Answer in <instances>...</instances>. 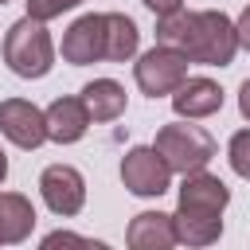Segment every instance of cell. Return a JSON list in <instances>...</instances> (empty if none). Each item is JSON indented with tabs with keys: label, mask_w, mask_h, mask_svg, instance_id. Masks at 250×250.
<instances>
[{
	"label": "cell",
	"mask_w": 250,
	"mask_h": 250,
	"mask_svg": "<svg viewBox=\"0 0 250 250\" xmlns=\"http://www.w3.org/2000/svg\"><path fill=\"white\" fill-rule=\"evenodd\" d=\"M39 195H43V203H47L55 215L70 219V215H78V211L86 207V180H82V172L70 168V164H51V168H43V176H39Z\"/></svg>",
	"instance_id": "8992f818"
},
{
	"label": "cell",
	"mask_w": 250,
	"mask_h": 250,
	"mask_svg": "<svg viewBox=\"0 0 250 250\" xmlns=\"http://www.w3.org/2000/svg\"><path fill=\"white\" fill-rule=\"evenodd\" d=\"M172 109L184 117V121H195V117H211L223 109V86L215 78H184V86L172 94Z\"/></svg>",
	"instance_id": "8fae6325"
},
{
	"label": "cell",
	"mask_w": 250,
	"mask_h": 250,
	"mask_svg": "<svg viewBox=\"0 0 250 250\" xmlns=\"http://www.w3.org/2000/svg\"><path fill=\"white\" fill-rule=\"evenodd\" d=\"M0 4H8V0H0Z\"/></svg>",
	"instance_id": "d4e9b609"
},
{
	"label": "cell",
	"mask_w": 250,
	"mask_h": 250,
	"mask_svg": "<svg viewBox=\"0 0 250 250\" xmlns=\"http://www.w3.org/2000/svg\"><path fill=\"white\" fill-rule=\"evenodd\" d=\"M0 133L16 148H39L47 141V121L43 109L31 105L27 98H4L0 102Z\"/></svg>",
	"instance_id": "52a82bcc"
},
{
	"label": "cell",
	"mask_w": 250,
	"mask_h": 250,
	"mask_svg": "<svg viewBox=\"0 0 250 250\" xmlns=\"http://www.w3.org/2000/svg\"><path fill=\"white\" fill-rule=\"evenodd\" d=\"M172 227H176V242H184L188 250H203V246L219 242V234H223V215L191 211V207H176Z\"/></svg>",
	"instance_id": "4fadbf2b"
},
{
	"label": "cell",
	"mask_w": 250,
	"mask_h": 250,
	"mask_svg": "<svg viewBox=\"0 0 250 250\" xmlns=\"http://www.w3.org/2000/svg\"><path fill=\"white\" fill-rule=\"evenodd\" d=\"M121 184L141 195V199H152V195H164L172 188V168L156 156L152 145H137L121 156Z\"/></svg>",
	"instance_id": "5b68a950"
},
{
	"label": "cell",
	"mask_w": 250,
	"mask_h": 250,
	"mask_svg": "<svg viewBox=\"0 0 250 250\" xmlns=\"http://www.w3.org/2000/svg\"><path fill=\"white\" fill-rule=\"evenodd\" d=\"M156 156L180 172V176H191V172H207L211 156H215V137L203 129V125H188V121H176V125H160L156 129V141H152Z\"/></svg>",
	"instance_id": "3957f363"
},
{
	"label": "cell",
	"mask_w": 250,
	"mask_h": 250,
	"mask_svg": "<svg viewBox=\"0 0 250 250\" xmlns=\"http://www.w3.org/2000/svg\"><path fill=\"white\" fill-rule=\"evenodd\" d=\"M78 4L82 0H27V16L39 20V23H47V20H55V16H62V12L78 8Z\"/></svg>",
	"instance_id": "ac0fdd59"
},
{
	"label": "cell",
	"mask_w": 250,
	"mask_h": 250,
	"mask_svg": "<svg viewBox=\"0 0 250 250\" xmlns=\"http://www.w3.org/2000/svg\"><path fill=\"white\" fill-rule=\"evenodd\" d=\"M4 62L20 78H43L55 66V43H51L47 23H39L31 16L16 20L4 35Z\"/></svg>",
	"instance_id": "7a4b0ae2"
},
{
	"label": "cell",
	"mask_w": 250,
	"mask_h": 250,
	"mask_svg": "<svg viewBox=\"0 0 250 250\" xmlns=\"http://www.w3.org/2000/svg\"><path fill=\"white\" fill-rule=\"evenodd\" d=\"M62 59L70 66H90V62L105 59V20L98 12L78 16L66 27V35H62Z\"/></svg>",
	"instance_id": "ba28073f"
},
{
	"label": "cell",
	"mask_w": 250,
	"mask_h": 250,
	"mask_svg": "<svg viewBox=\"0 0 250 250\" xmlns=\"http://www.w3.org/2000/svg\"><path fill=\"white\" fill-rule=\"evenodd\" d=\"M188 66H191V62H188L184 51L156 43L152 51H145V55L133 62V78H137L141 94H148V98H164V94H176V90L184 86Z\"/></svg>",
	"instance_id": "277c9868"
},
{
	"label": "cell",
	"mask_w": 250,
	"mask_h": 250,
	"mask_svg": "<svg viewBox=\"0 0 250 250\" xmlns=\"http://www.w3.org/2000/svg\"><path fill=\"white\" fill-rule=\"evenodd\" d=\"M43 121H47V141H55V145H74L90 129V113H86L82 98H55L43 109Z\"/></svg>",
	"instance_id": "9c48e42d"
},
{
	"label": "cell",
	"mask_w": 250,
	"mask_h": 250,
	"mask_svg": "<svg viewBox=\"0 0 250 250\" xmlns=\"http://www.w3.org/2000/svg\"><path fill=\"white\" fill-rule=\"evenodd\" d=\"M4 176H8V156H4V148H0V184H4Z\"/></svg>",
	"instance_id": "cb8c5ba5"
},
{
	"label": "cell",
	"mask_w": 250,
	"mask_h": 250,
	"mask_svg": "<svg viewBox=\"0 0 250 250\" xmlns=\"http://www.w3.org/2000/svg\"><path fill=\"white\" fill-rule=\"evenodd\" d=\"M35 230V207L20 191H0V246H16Z\"/></svg>",
	"instance_id": "5bb4252c"
},
{
	"label": "cell",
	"mask_w": 250,
	"mask_h": 250,
	"mask_svg": "<svg viewBox=\"0 0 250 250\" xmlns=\"http://www.w3.org/2000/svg\"><path fill=\"white\" fill-rule=\"evenodd\" d=\"M238 113H242V117L250 121V78H246V82L238 86Z\"/></svg>",
	"instance_id": "7402d4cb"
},
{
	"label": "cell",
	"mask_w": 250,
	"mask_h": 250,
	"mask_svg": "<svg viewBox=\"0 0 250 250\" xmlns=\"http://www.w3.org/2000/svg\"><path fill=\"white\" fill-rule=\"evenodd\" d=\"M125 246L129 250H176L172 215H164V211H141V215H133V223L125 230Z\"/></svg>",
	"instance_id": "7c38bea8"
},
{
	"label": "cell",
	"mask_w": 250,
	"mask_h": 250,
	"mask_svg": "<svg viewBox=\"0 0 250 250\" xmlns=\"http://www.w3.org/2000/svg\"><path fill=\"white\" fill-rule=\"evenodd\" d=\"M234 35H238V47H246L250 51V4L242 8V16L234 20Z\"/></svg>",
	"instance_id": "ffe728a7"
},
{
	"label": "cell",
	"mask_w": 250,
	"mask_h": 250,
	"mask_svg": "<svg viewBox=\"0 0 250 250\" xmlns=\"http://www.w3.org/2000/svg\"><path fill=\"white\" fill-rule=\"evenodd\" d=\"M86 250H109L105 242H98V238H86Z\"/></svg>",
	"instance_id": "603a6c76"
},
{
	"label": "cell",
	"mask_w": 250,
	"mask_h": 250,
	"mask_svg": "<svg viewBox=\"0 0 250 250\" xmlns=\"http://www.w3.org/2000/svg\"><path fill=\"white\" fill-rule=\"evenodd\" d=\"M230 203V188L211 176V172H191L184 176L180 191H176V207H191V211H211V215H223V207Z\"/></svg>",
	"instance_id": "30bf717a"
},
{
	"label": "cell",
	"mask_w": 250,
	"mask_h": 250,
	"mask_svg": "<svg viewBox=\"0 0 250 250\" xmlns=\"http://www.w3.org/2000/svg\"><path fill=\"white\" fill-rule=\"evenodd\" d=\"M156 43L176 47L188 55V62H203V66H230L234 51H238V35L230 16L207 8V12H172L156 20Z\"/></svg>",
	"instance_id": "6da1fadb"
},
{
	"label": "cell",
	"mask_w": 250,
	"mask_h": 250,
	"mask_svg": "<svg viewBox=\"0 0 250 250\" xmlns=\"http://www.w3.org/2000/svg\"><path fill=\"white\" fill-rule=\"evenodd\" d=\"M227 160H230L234 176L250 180V129H238V133L230 137V145H227Z\"/></svg>",
	"instance_id": "e0dca14e"
},
{
	"label": "cell",
	"mask_w": 250,
	"mask_h": 250,
	"mask_svg": "<svg viewBox=\"0 0 250 250\" xmlns=\"http://www.w3.org/2000/svg\"><path fill=\"white\" fill-rule=\"evenodd\" d=\"M39 250H86V238L82 234H74V230H51L43 242H39Z\"/></svg>",
	"instance_id": "d6986e66"
},
{
	"label": "cell",
	"mask_w": 250,
	"mask_h": 250,
	"mask_svg": "<svg viewBox=\"0 0 250 250\" xmlns=\"http://www.w3.org/2000/svg\"><path fill=\"white\" fill-rule=\"evenodd\" d=\"M145 8L160 20V16H172V12H180L184 8V0H145Z\"/></svg>",
	"instance_id": "44dd1931"
},
{
	"label": "cell",
	"mask_w": 250,
	"mask_h": 250,
	"mask_svg": "<svg viewBox=\"0 0 250 250\" xmlns=\"http://www.w3.org/2000/svg\"><path fill=\"white\" fill-rule=\"evenodd\" d=\"M82 105L90 121H117L125 113V86L113 78H94L82 86Z\"/></svg>",
	"instance_id": "9a60e30c"
},
{
	"label": "cell",
	"mask_w": 250,
	"mask_h": 250,
	"mask_svg": "<svg viewBox=\"0 0 250 250\" xmlns=\"http://www.w3.org/2000/svg\"><path fill=\"white\" fill-rule=\"evenodd\" d=\"M105 59L109 62H129L141 47V31L125 12H105Z\"/></svg>",
	"instance_id": "2e32d148"
}]
</instances>
